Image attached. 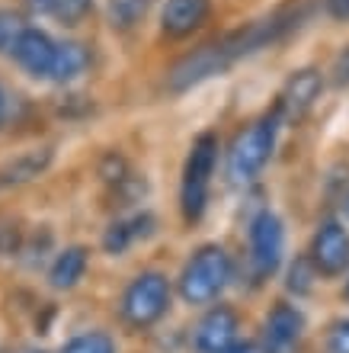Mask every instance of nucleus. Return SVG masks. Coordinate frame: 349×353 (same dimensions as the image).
<instances>
[{
	"label": "nucleus",
	"mask_w": 349,
	"mask_h": 353,
	"mask_svg": "<svg viewBox=\"0 0 349 353\" xmlns=\"http://www.w3.org/2000/svg\"><path fill=\"white\" fill-rule=\"evenodd\" d=\"M87 273V251L83 248H65L48 270V283L55 289H74Z\"/></svg>",
	"instance_id": "4468645a"
},
{
	"label": "nucleus",
	"mask_w": 349,
	"mask_h": 353,
	"mask_svg": "<svg viewBox=\"0 0 349 353\" xmlns=\"http://www.w3.org/2000/svg\"><path fill=\"white\" fill-rule=\"evenodd\" d=\"M58 353H116V344H112L109 334L90 331V334H77L74 341H67Z\"/></svg>",
	"instance_id": "6ab92c4d"
},
{
	"label": "nucleus",
	"mask_w": 349,
	"mask_h": 353,
	"mask_svg": "<svg viewBox=\"0 0 349 353\" xmlns=\"http://www.w3.org/2000/svg\"><path fill=\"white\" fill-rule=\"evenodd\" d=\"M151 232H154V219L151 215H135L131 222L109 225V232L103 234V248H106V254H125L135 238H145Z\"/></svg>",
	"instance_id": "2eb2a0df"
},
{
	"label": "nucleus",
	"mask_w": 349,
	"mask_h": 353,
	"mask_svg": "<svg viewBox=\"0 0 349 353\" xmlns=\"http://www.w3.org/2000/svg\"><path fill=\"white\" fill-rule=\"evenodd\" d=\"M327 353H349V321H337L327 337Z\"/></svg>",
	"instance_id": "b1692460"
},
{
	"label": "nucleus",
	"mask_w": 349,
	"mask_h": 353,
	"mask_svg": "<svg viewBox=\"0 0 349 353\" xmlns=\"http://www.w3.org/2000/svg\"><path fill=\"white\" fill-rule=\"evenodd\" d=\"M324 7L333 19H349V0H324Z\"/></svg>",
	"instance_id": "bb28decb"
},
{
	"label": "nucleus",
	"mask_w": 349,
	"mask_h": 353,
	"mask_svg": "<svg viewBox=\"0 0 349 353\" xmlns=\"http://www.w3.org/2000/svg\"><path fill=\"white\" fill-rule=\"evenodd\" d=\"M314 263L311 257H298V261L292 263V270H288V289H292L295 296H304V292H311L314 286Z\"/></svg>",
	"instance_id": "aec40b11"
},
{
	"label": "nucleus",
	"mask_w": 349,
	"mask_h": 353,
	"mask_svg": "<svg viewBox=\"0 0 349 353\" xmlns=\"http://www.w3.org/2000/svg\"><path fill=\"white\" fill-rule=\"evenodd\" d=\"M167 305H170V283L157 270L138 273L122 292V318L131 327H151L164 318Z\"/></svg>",
	"instance_id": "39448f33"
},
{
	"label": "nucleus",
	"mask_w": 349,
	"mask_h": 353,
	"mask_svg": "<svg viewBox=\"0 0 349 353\" xmlns=\"http://www.w3.org/2000/svg\"><path fill=\"white\" fill-rule=\"evenodd\" d=\"M298 19H302V10H279L269 19H260V23H250L244 29H234V32H224V36L211 39V42L193 48L189 55H183L170 68L167 87L173 93H183L189 87L202 84L209 77L228 71L244 55H253L260 48H266L269 42H279L288 29L298 26Z\"/></svg>",
	"instance_id": "f257e3e1"
},
{
	"label": "nucleus",
	"mask_w": 349,
	"mask_h": 353,
	"mask_svg": "<svg viewBox=\"0 0 349 353\" xmlns=\"http://www.w3.org/2000/svg\"><path fill=\"white\" fill-rule=\"evenodd\" d=\"M231 263L228 251L218 244H205L189 257V263L180 273V296L189 305H205L211 299H218V292L231 283Z\"/></svg>",
	"instance_id": "7ed1b4c3"
},
{
	"label": "nucleus",
	"mask_w": 349,
	"mask_h": 353,
	"mask_svg": "<svg viewBox=\"0 0 349 353\" xmlns=\"http://www.w3.org/2000/svg\"><path fill=\"white\" fill-rule=\"evenodd\" d=\"M90 65V52L81 42H58L55 65H52V81L55 84H71L87 71Z\"/></svg>",
	"instance_id": "ddd939ff"
},
{
	"label": "nucleus",
	"mask_w": 349,
	"mask_h": 353,
	"mask_svg": "<svg viewBox=\"0 0 349 353\" xmlns=\"http://www.w3.org/2000/svg\"><path fill=\"white\" fill-rule=\"evenodd\" d=\"M228 353H266V350H263L260 344H253V341H237V344L231 347Z\"/></svg>",
	"instance_id": "cd10ccee"
},
{
	"label": "nucleus",
	"mask_w": 349,
	"mask_h": 353,
	"mask_svg": "<svg viewBox=\"0 0 349 353\" xmlns=\"http://www.w3.org/2000/svg\"><path fill=\"white\" fill-rule=\"evenodd\" d=\"M304 331V315L295 305L282 302L269 312L266 325H263V350L266 353H288Z\"/></svg>",
	"instance_id": "9d476101"
},
{
	"label": "nucleus",
	"mask_w": 349,
	"mask_h": 353,
	"mask_svg": "<svg viewBox=\"0 0 349 353\" xmlns=\"http://www.w3.org/2000/svg\"><path fill=\"white\" fill-rule=\"evenodd\" d=\"M234 344H237V315L228 305H215L195 327V350L228 353Z\"/></svg>",
	"instance_id": "1a4fd4ad"
},
{
	"label": "nucleus",
	"mask_w": 349,
	"mask_h": 353,
	"mask_svg": "<svg viewBox=\"0 0 349 353\" xmlns=\"http://www.w3.org/2000/svg\"><path fill=\"white\" fill-rule=\"evenodd\" d=\"M311 263L324 276H340L349 270V232L340 222H324L311 241Z\"/></svg>",
	"instance_id": "0eeeda50"
},
{
	"label": "nucleus",
	"mask_w": 349,
	"mask_h": 353,
	"mask_svg": "<svg viewBox=\"0 0 349 353\" xmlns=\"http://www.w3.org/2000/svg\"><path fill=\"white\" fill-rule=\"evenodd\" d=\"M26 29H29L26 19L19 17L17 10H0V55H7V58L17 55Z\"/></svg>",
	"instance_id": "f3484780"
},
{
	"label": "nucleus",
	"mask_w": 349,
	"mask_h": 353,
	"mask_svg": "<svg viewBox=\"0 0 349 353\" xmlns=\"http://www.w3.org/2000/svg\"><path fill=\"white\" fill-rule=\"evenodd\" d=\"M3 112H7V93L0 87V122H3Z\"/></svg>",
	"instance_id": "c85d7f7f"
},
{
	"label": "nucleus",
	"mask_w": 349,
	"mask_h": 353,
	"mask_svg": "<svg viewBox=\"0 0 349 353\" xmlns=\"http://www.w3.org/2000/svg\"><path fill=\"white\" fill-rule=\"evenodd\" d=\"M26 7L32 10V13H39V17H55L58 0H26Z\"/></svg>",
	"instance_id": "a878e982"
},
{
	"label": "nucleus",
	"mask_w": 349,
	"mask_h": 353,
	"mask_svg": "<svg viewBox=\"0 0 349 353\" xmlns=\"http://www.w3.org/2000/svg\"><path fill=\"white\" fill-rule=\"evenodd\" d=\"M151 0H109V23L116 29H131L141 23Z\"/></svg>",
	"instance_id": "a211bd4d"
},
{
	"label": "nucleus",
	"mask_w": 349,
	"mask_h": 353,
	"mask_svg": "<svg viewBox=\"0 0 349 353\" xmlns=\"http://www.w3.org/2000/svg\"><path fill=\"white\" fill-rule=\"evenodd\" d=\"M215 161H218V139L205 132L193 141V151L186 158L183 168V186H180V205H183L186 222H199L209 205V183L215 174Z\"/></svg>",
	"instance_id": "20e7f679"
},
{
	"label": "nucleus",
	"mask_w": 349,
	"mask_h": 353,
	"mask_svg": "<svg viewBox=\"0 0 349 353\" xmlns=\"http://www.w3.org/2000/svg\"><path fill=\"white\" fill-rule=\"evenodd\" d=\"M90 10H93V0H58L55 19L61 23V26H77Z\"/></svg>",
	"instance_id": "412c9836"
},
{
	"label": "nucleus",
	"mask_w": 349,
	"mask_h": 353,
	"mask_svg": "<svg viewBox=\"0 0 349 353\" xmlns=\"http://www.w3.org/2000/svg\"><path fill=\"white\" fill-rule=\"evenodd\" d=\"M100 176L106 180V183H116L119 186L125 176H129V168H125V161L119 158V154H106L100 164Z\"/></svg>",
	"instance_id": "4be33fe9"
},
{
	"label": "nucleus",
	"mask_w": 349,
	"mask_h": 353,
	"mask_svg": "<svg viewBox=\"0 0 349 353\" xmlns=\"http://www.w3.org/2000/svg\"><path fill=\"white\" fill-rule=\"evenodd\" d=\"M209 13H211L209 0H167L164 13H160V29L170 39H186L193 36L195 29H202Z\"/></svg>",
	"instance_id": "9b49d317"
},
{
	"label": "nucleus",
	"mask_w": 349,
	"mask_h": 353,
	"mask_svg": "<svg viewBox=\"0 0 349 353\" xmlns=\"http://www.w3.org/2000/svg\"><path fill=\"white\" fill-rule=\"evenodd\" d=\"M279 110H273L263 119L250 122L247 129L237 132V139L231 141L228 151V176L231 183H250L253 176H260V170L266 168L269 154L276 148V132H279Z\"/></svg>",
	"instance_id": "f03ea898"
},
{
	"label": "nucleus",
	"mask_w": 349,
	"mask_h": 353,
	"mask_svg": "<svg viewBox=\"0 0 349 353\" xmlns=\"http://www.w3.org/2000/svg\"><path fill=\"white\" fill-rule=\"evenodd\" d=\"M58 42L48 36L45 29H26V36L17 48V65L32 77H52V65H55Z\"/></svg>",
	"instance_id": "f8f14e48"
},
{
	"label": "nucleus",
	"mask_w": 349,
	"mask_h": 353,
	"mask_svg": "<svg viewBox=\"0 0 349 353\" xmlns=\"http://www.w3.org/2000/svg\"><path fill=\"white\" fill-rule=\"evenodd\" d=\"M333 84H340V87L349 84V46L343 48L340 55H337V61H333Z\"/></svg>",
	"instance_id": "393cba45"
},
{
	"label": "nucleus",
	"mask_w": 349,
	"mask_h": 353,
	"mask_svg": "<svg viewBox=\"0 0 349 353\" xmlns=\"http://www.w3.org/2000/svg\"><path fill=\"white\" fill-rule=\"evenodd\" d=\"M26 353H42V350H26Z\"/></svg>",
	"instance_id": "2f4dec72"
},
{
	"label": "nucleus",
	"mask_w": 349,
	"mask_h": 353,
	"mask_svg": "<svg viewBox=\"0 0 349 353\" xmlns=\"http://www.w3.org/2000/svg\"><path fill=\"white\" fill-rule=\"evenodd\" d=\"M19 244H23V232H19L17 225H10V222L0 225V257H10V254H17Z\"/></svg>",
	"instance_id": "5701e85b"
},
{
	"label": "nucleus",
	"mask_w": 349,
	"mask_h": 353,
	"mask_svg": "<svg viewBox=\"0 0 349 353\" xmlns=\"http://www.w3.org/2000/svg\"><path fill=\"white\" fill-rule=\"evenodd\" d=\"M48 161H52V151H29L23 158H17L13 164L0 170V183L10 186V183H26L32 176H39L42 170L48 168Z\"/></svg>",
	"instance_id": "dca6fc26"
},
{
	"label": "nucleus",
	"mask_w": 349,
	"mask_h": 353,
	"mask_svg": "<svg viewBox=\"0 0 349 353\" xmlns=\"http://www.w3.org/2000/svg\"><path fill=\"white\" fill-rule=\"evenodd\" d=\"M343 296H346V302H349V279H346V289H343Z\"/></svg>",
	"instance_id": "7c9ffc66"
},
{
	"label": "nucleus",
	"mask_w": 349,
	"mask_h": 353,
	"mask_svg": "<svg viewBox=\"0 0 349 353\" xmlns=\"http://www.w3.org/2000/svg\"><path fill=\"white\" fill-rule=\"evenodd\" d=\"M343 212H346V219H349V193H346V203H343Z\"/></svg>",
	"instance_id": "c756f323"
},
{
	"label": "nucleus",
	"mask_w": 349,
	"mask_h": 353,
	"mask_svg": "<svg viewBox=\"0 0 349 353\" xmlns=\"http://www.w3.org/2000/svg\"><path fill=\"white\" fill-rule=\"evenodd\" d=\"M321 90H324L321 71H314V68H302V71H295V74L285 81L282 93H279V103H276L279 116H282L285 122H298L304 112L317 103Z\"/></svg>",
	"instance_id": "6e6552de"
},
{
	"label": "nucleus",
	"mask_w": 349,
	"mask_h": 353,
	"mask_svg": "<svg viewBox=\"0 0 349 353\" xmlns=\"http://www.w3.org/2000/svg\"><path fill=\"white\" fill-rule=\"evenodd\" d=\"M285 254V228L276 212H260L250 222V263H253V276L266 279L273 276L282 263Z\"/></svg>",
	"instance_id": "423d86ee"
}]
</instances>
